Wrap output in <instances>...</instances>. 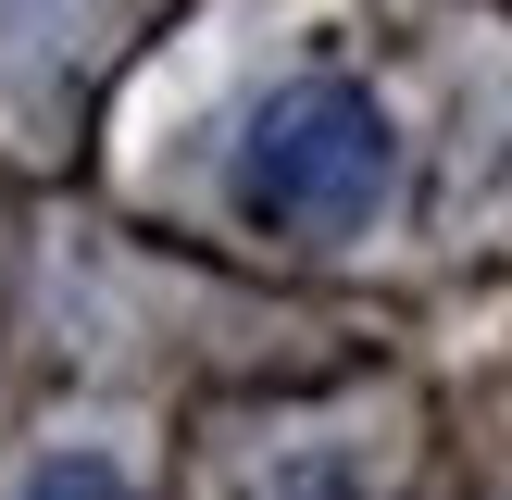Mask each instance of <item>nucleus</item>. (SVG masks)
Returning <instances> with one entry per match:
<instances>
[{
  "mask_svg": "<svg viewBox=\"0 0 512 500\" xmlns=\"http://www.w3.org/2000/svg\"><path fill=\"white\" fill-rule=\"evenodd\" d=\"M13 500H138V488H125V463H100V450H50Z\"/></svg>",
  "mask_w": 512,
  "mask_h": 500,
  "instance_id": "obj_2",
  "label": "nucleus"
},
{
  "mask_svg": "<svg viewBox=\"0 0 512 500\" xmlns=\"http://www.w3.org/2000/svg\"><path fill=\"white\" fill-rule=\"evenodd\" d=\"M388 175H400V138H388V113H375V88L300 75L238 138V213L275 225V238H350V225L388 200Z\"/></svg>",
  "mask_w": 512,
  "mask_h": 500,
  "instance_id": "obj_1",
  "label": "nucleus"
}]
</instances>
